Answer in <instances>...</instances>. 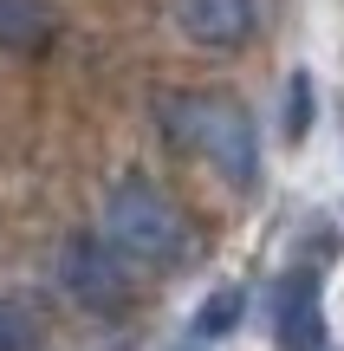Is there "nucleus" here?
<instances>
[{"label": "nucleus", "instance_id": "obj_4", "mask_svg": "<svg viewBox=\"0 0 344 351\" xmlns=\"http://www.w3.org/2000/svg\"><path fill=\"white\" fill-rule=\"evenodd\" d=\"M176 13V33L189 46H208V52H234L254 39V0H169Z\"/></svg>", "mask_w": 344, "mask_h": 351}, {"label": "nucleus", "instance_id": "obj_8", "mask_svg": "<svg viewBox=\"0 0 344 351\" xmlns=\"http://www.w3.org/2000/svg\"><path fill=\"white\" fill-rule=\"evenodd\" d=\"M312 130V72H293L286 78V137H306Z\"/></svg>", "mask_w": 344, "mask_h": 351}, {"label": "nucleus", "instance_id": "obj_6", "mask_svg": "<svg viewBox=\"0 0 344 351\" xmlns=\"http://www.w3.org/2000/svg\"><path fill=\"white\" fill-rule=\"evenodd\" d=\"M52 33H59V20L46 0H0V46L7 52H39Z\"/></svg>", "mask_w": 344, "mask_h": 351}, {"label": "nucleus", "instance_id": "obj_5", "mask_svg": "<svg viewBox=\"0 0 344 351\" xmlns=\"http://www.w3.org/2000/svg\"><path fill=\"white\" fill-rule=\"evenodd\" d=\"M273 326H280L286 351H319L325 345V306H319V280L312 274H286L273 293Z\"/></svg>", "mask_w": 344, "mask_h": 351}, {"label": "nucleus", "instance_id": "obj_7", "mask_svg": "<svg viewBox=\"0 0 344 351\" xmlns=\"http://www.w3.org/2000/svg\"><path fill=\"white\" fill-rule=\"evenodd\" d=\"M241 293H234V287H221V293H208V300L202 306H195V339H228V332L234 326H241Z\"/></svg>", "mask_w": 344, "mask_h": 351}, {"label": "nucleus", "instance_id": "obj_9", "mask_svg": "<svg viewBox=\"0 0 344 351\" xmlns=\"http://www.w3.org/2000/svg\"><path fill=\"white\" fill-rule=\"evenodd\" d=\"M33 345H39L33 319H26L13 300H0V351H33Z\"/></svg>", "mask_w": 344, "mask_h": 351}, {"label": "nucleus", "instance_id": "obj_1", "mask_svg": "<svg viewBox=\"0 0 344 351\" xmlns=\"http://www.w3.org/2000/svg\"><path fill=\"white\" fill-rule=\"evenodd\" d=\"M163 130L189 156H202L228 189L247 195L260 182V137H254V117H247L241 98H228V91H176V98H163Z\"/></svg>", "mask_w": 344, "mask_h": 351}, {"label": "nucleus", "instance_id": "obj_3", "mask_svg": "<svg viewBox=\"0 0 344 351\" xmlns=\"http://www.w3.org/2000/svg\"><path fill=\"white\" fill-rule=\"evenodd\" d=\"M59 280L85 313H124L130 306V274L104 234H72L59 254Z\"/></svg>", "mask_w": 344, "mask_h": 351}, {"label": "nucleus", "instance_id": "obj_2", "mask_svg": "<svg viewBox=\"0 0 344 351\" xmlns=\"http://www.w3.org/2000/svg\"><path fill=\"white\" fill-rule=\"evenodd\" d=\"M104 241L117 254H130V261H150V267L189 261V221L150 176H117L111 182V195H104Z\"/></svg>", "mask_w": 344, "mask_h": 351}]
</instances>
